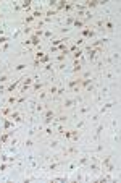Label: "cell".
<instances>
[{"instance_id": "15", "label": "cell", "mask_w": 121, "mask_h": 183, "mask_svg": "<svg viewBox=\"0 0 121 183\" xmlns=\"http://www.w3.org/2000/svg\"><path fill=\"white\" fill-rule=\"evenodd\" d=\"M82 70H84V66H82V63H81L79 60H74V62H73V73H74V75L82 73Z\"/></svg>"}, {"instance_id": "42", "label": "cell", "mask_w": 121, "mask_h": 183, "mask_svg": "<svg viewBox=\"0 0 121 183\" xmlns=\"http://www.w3.org/2000/svg\"><path fill=\"white\" fill-rule=\"evenodd\" d=\"M94 151H95L97 154H99V152H103V144H100V143H99V146H95Z\"/></svg>"}, {"instance_id": "23", "label": "cell", "mask_w": 121, "mask_h": 183, "mask_svg": "<svg viewBox=\"0 0 121 183\" xmlns=\"http://www.w3.org/2000/svg\"><path fill=\"white\" fill-rule=\"evenodd\" d=\"M65 93H66V86L60 84V86H58V89H56V94L53 96V99H60V97H62Z\"/></svg>"}, {"instance_id": "10", "label": "cell", "mask_w": 121, "mask_h": 183, "mask_svg": "<svg viewBox=\"0 0 121 183\" xmlns=\"http://www.w3.org/2000/svg\"><path fill=\"white\" fill-rule=\"evenodd\" d=\"M86 26H87V23L84 21L82 18H76V16H74V21H73L71 28H78V29L81 31V29H82V28H86Z\"/></svg>"}, {"instance_id": "34", "label": "cell", "mask_w": 121, "mask_h": 183, "mask_svg": "<svg viewBox=\"0 0 121 183\" xmlns=\"http://www.w3.org/2000/svg\"><path fill=\"white\" fill-rule=\"evenodd\" d=\"M47 63H50V54H45L42 58L39 60V65H47Z\"/></svg>"}, {"instance_id": "41", "label": "cell", "mask_w": 121, "mask_h": 183, "mask_svg": "<svg viewBox=\"0 0 121 183\" xmlns=\"http://www.w3.org/2000/svg\"><path fill=\"white\" fill-rule=\"evenodd\" d=\"M8 167H10V164H7V162H2V164H0V172H5Z\"/></svg>"}, {"instance_id": "2", "label": "cell", "mask_w": 121, "mask_h": 183, "mask_svg": "<svg viewBox=\"0 0 121 183\" xmlns=\"http://www.w3.org/2000/svg\"><path fill=\"white\" fill-rule=\"evenodd\" d=\"M79 152L78 146H76V143H68V144H65L63 148V156L65 157H76Z\"/></svg>"}, {"instance_id": "13", "label": "cell", "mask_w": 121, "mask_h": 183, "mask_svg": "<svg viewBox=\"0 0 121 183\" xmlns=\"http://www.w3.org/2000/svg\"><path fill=\"white\" fill-rule=\"evenodd\" d=\"M113 107H115V102H105V104H102V107H100L99 114H100V115L107 114L108 110H111V109H113Z\"/></svg>"}, {"instance_id": "45", "label": "cell", "mask_w": 121, "mask_h": 183, "mask_svg": "<svg viewBox=\"0 0 121 183\" xmlns=\"http://www.w3.org/2000/svg\"><path fill=\"white\" fill-rule=\"evenodd\" d=\"M58 52V47H50V54H56Z\"/></svg>"}, {"instance_id": "26", "label": "cell", "mask_w": 121, "mask_h": 183, "mask_svg": "<svg viewBox=\"0 0 121 183\" xmlns=\"http://www.w3.org/2000/svg\"><path fill=\"white\" fill-rule=\"evenodd\" d=\"M115 29V25H113V21H110V19H105V25H103V31H111Z\"/></svg>"}, {"instance_id": "14", "label": "cell", "mask_w": 121, "mask_h": 183, "mask_svg": "<svg viewBox=\"0 0 121 183\" xmlns=\"http://www.w3.org/2000/svg\"><path fill=\"white\" fill-rule=\"evenodd\" d=\"M63 165H65V161H55V162H52V164H48L47 170H50V172H55L56 169H60V167H63Z\"/></svg>"}, {"instance_id": "6", "label": "cell", "mask_w": 121, "mask_h": 183, "mask_svg": "<svg viewBox=\"0 0 121 183\" xmlns=\"http://www.w3.org/2000/svg\"><path fill=\"white\" fill-rule=\"evenodd\" d=\"M105 130V123L100 120L99 123H97V126H95V131H94V138L95 140H100V136H102V131Z\"/></svg>"}, {"instance_id": "43", "label": "cell", "mask_w": 121, "mask_h": 183, "mask_svg": "<svg viewBox=\"0 0 121 183\" xmlns=\"http://www.w3.org/2000/svg\"><path fill=\"white\" fill-rule=\"evenodd\" d=\"M8 157H10V156H7V154H2V156H0V161H2V162H8Z\"/></svg>"}, {"instance_id": "49", "label": "cell", "mask_w": 121, "mask_h": 183, "mask_svg": "<svg viewBox=\"0 0 121 183\" xmlns=\"http://www.w3.org/2000/svg\"><path fill=\"white\" fill-rule=\"evenodd\" d=\"M0 18H2V15H0Z\"/></svg>"}, {"instance_id": "7", "label": "cell", "mask_w": 121, "mask_h": 183, "mask_svg": "<svg viewBox=\"0 0 121 183\" xmlns=\"http://www.w3.org/2000/svg\"><path fill=\"white\" fill-rule=\"evenodd\" d=\"M89 161H91V156H82V157H79V159H76V167L78 169H81V167H86L89 164Z\"/></svg>"}, {"instance_id": "18", "label": "cell", "mask_w": 121, "mask_h": 183, "mask_svg": "<svg viewBox=\"0 0 121 183\" xmlns=\"http://www.w3.org/2000/svg\"><path fill=\"white\" fill-rule=\"evenodd\" d=\"M2 123H3V130H10L15 126V122L10 120V118H2Z\"/></svg>"}, {"instance_id": "38", "label": "cell", "mask_w": 121, "mask_h": 183, "mask_svg": "<svg viewBox=\"0 0 121 183\" xmlns=\"http://www.w3.org/2000/svg\"><path fill=\"white\" fill-rule=\"evenodd\" d=\"M44 71H47V73H53V65L52 63H47V65H44Z\"/></svg>"}, {"instance_id": "16", "label": "cell", "mask_w": 121, "mask_h": 183, "mask_svg": "<svg viewBox=\"0 0 121 183\" xmlns=\"http://www.w3.org/2000/svg\"><path fill=\"white\" fill-rule=\"evenodd\" d=\"M79 140H81V130L73 128L71 130V140H70V143H78Z\"/></svg>"}, {"instance_id": "40", "label": "cell", "mask_w": 121, "mask_h": 183, "mask_svg": "<svg viewBox=\"0 0 121 183\" xmlns=\"http://www.w3.org/2000/svg\"><path fill=\"white\" fill-rule=\"evenodd\" d=\"M8 41H11L8 36H2V37H0V46H3V44H8Z\"/></svg>"}, {"instance_id": "22", "label": "cell", "mask_w": 121, "mask_h": 183, "mask_svg": "<svg viewBox=\"0 0 121 183\" xmlns=\"http://www.w3.org/2000/svg\"><path fill=\"white\" fill-rule=\"evenodd\" d=\"M58 86L60 84H50V86H48L47 93H48V96H50V99H53V96L56 94V89H58Z\"/></svg>"}, {"instance_id": "35", "label": "cell", "mask_w": 121, "mask_h": 183, "mask_svg": "<svg viewBox=\"0 0 121 183\" xmlns=\"http://www.w3.org/2000/svg\"><path fill=\"white\" fill-rule=\"evenodd\" d=\"M48 146H50L52 149H56L60 146V141L58 140H50V141H48Z\"/></svg>"}, {"instance_id": "17", "label": "cell", "mask_w": 121, "mask_h": 183, "mask_svg": "<svg viewBox=\"0 0 121 183\" xmlns=\"http://www.w3.org/2000/svg\"><path fill=\"white\" fill-rule=\"evenodd\" d=\"M91 109H92V105L82 104V107H79V109H78V114L79 115H87V114H91Z\"/></svg>"}, {"instance_id": "39", "label": "cell", "mask_w": 121, "mask_h": 183, "mask_svg": "<svg viewBox=\"0 0 121 183\" xmlns=\"http://www.w3.org/2000/svg\"><path fill=\"white\" fill-rule=\"evenodd\" d=\"M63 138H65V140H66L68 143H70V140H71V130H68V128H66V131L63 133Z\"/></svg>"}, {"instance_id": "28", "label": "cell", "mask_w": 121, "mask_h": 183, "mask_svg": "<svg viewBox=\"0 0 121 183\" xmlns=\"http://www.w3.org/2000/svg\"><path fill=\"white\" fill-rule=\"evenodd\" d=\"M71 55H73V60H79V58L84 55V49H78L76 52H73Z\"/></svg>"}, {"instance_id": "9", "label": "cell", "mask_w": 121, "mask_h": 183, "mask_svg": "<svg viewBox=\"0 0 121 183\" xmlns=\"http://www.w3.org/2000/svg\"><path fill=\"white\" fill-rule=\"evenodd\" d=\"M18 97H19V93L16 91V93H13V94H10L7 99H5V104L7 105H15L16 104V101H18Z\"/></svg>"}, {"instance_id": "36", "label": "cell", "mask_w": 121, "mask_h": 183, "mask_svg": "<svg viewBox=\"0 0 121 183\" xmlns=\"http://www.w3.org/2000/svg\"><path fill=\"white\" fill-rule=\"evenodd\" d=\"M84 42H86V39H82V37H78V39H76L74 42H73V44H74V46L78 47V49H81V46H82Z\"/></svg>"}, {"instance_id": "21", "label": "cell", "mask_w": 121, "mask_h": 183, "mask_svg": "<svg viewBox=\"0 0 121 183\" xmlns=\"http://www.w3.org/2000/svg\"><path fill=\"white\" fill-rule=\"evenodd\" d=\"M19 7H21V10H24V11H31L32 10V2L31 0H26V2L19 3Z\"/></svg>"}, {"instance_id": "48", "label": "cell", "mask_w": 121, "mask_h": 183, "mask_svg": "<svg viewBox=\"0 0 121 183\" xmlns=\"http://www.w3.org/2000/svg\"><path fill=\"white\" fill-rule=\"evenodd\" d=\"M0 54H2V47H0Z\"/></svg>"}, {"instance_id": "30", "label": "cell", "mask_w": 121, "mask_h": 183, "mask_svg": "<svg viewBox=\"0 0 121 183\" xmlns=\"http://www.w3.org/2000/svg\"><path fill=\"white\" fill-rule=\"evenodd\" d=\"M26 68H27V65H26V63H18V65H15L13 71H15V73H19V71H24Z\"/></svg>"}, {"instance_id": "11", "label": "cell", "mask_w": 121, "mask_h": 183, "mask_svg": "<svg viewBox=\"0 0 121 183\" xmlns=\"http://www.w3.org/2000/svg\"><path fill=\"white\" fill-rule=\"evenodd\" d=\"M11 136H13V131H8V130L3 131V133H0V143H2V144H7Z\"/></svg>"}, {"instance_id": "5", "label": "cell", "mask_w": 121, "mask_h": 183, "mask_svg": "<svg viewBox=\"0 0 121 183\" xmlns=\"http://www.w3.org/2000/svg\"><path fill=\"white\" fill-rule=\"evenodd\" d=\"M52 123H53V125H66V123H68V115H65V114H56Z\"/></svg>"}, {"instance_id": "20", "label": "cell", "mask_w": 121, "mask_h": 183, "mask_svg": "<svg viewBox=\"0 0 121 183\" xmlns=\"http://www.w3.org/2000/svg\"><path fill=\"white\" fill-rule=\"evenodd\" d=\"M94 70H82V73H81V79H87V78H94Z\"/></svg>"}, {"instance_id": "47", "label": "cell", "mask_w": 121, "mask_h": 183, "mask_svg": "<svg viewBox=\"0 0 121 183\" xmlns=\"http://www.w3.org/2000/svg\"><path fill=\"white\" fill-rule=\"evenodd\" d=\"M2 146H3V144H2V143H0V151H2Z\"/></svg>"}, {"instance_id": "24", "label": "cell", "mask_w": 121, "mask_h": 183, "mask_svg": "<svg viewBox=\"0 0 121 183\" xmlns=\"http://www.w3.org/2000/svg\"><path fill=\"white\" fill-rule=\"evenodd\" d=\"M10 81V73L8 71H3V73H0V84H5V83Z\"/></svg>"}, {"instance_id": "27", "label": "cell", "mask_w": 121, "mask_h": 183, "mask_svg": "<svg viewBox=\"0 0 121 183\" xmlns=\"http://www.w3.org/2000/svg\"><path fill=\"white\" fill-rule=\"evenodd\" d=\"M21 29H23V34L27 36V37L34 33V26H24V28H21Z\"/></svg>"}, {"instance_id": "33", "label": "cell", "mask_w": 121, "mask_h": 183, "mask_svg": "<svg viewBox=\"0 0 121 183\" xmlns=\"http://www.w3.org/2000/svg\"><path fill=\"white\" fill-rule=\"evenodd\" d=\"M84 126H86V118H81V120H78V122H76L74 128H76V130H82Z\"/></svg>"}, {"instance_id": "1", "label": "cell", "mask_w": 121, "mask_h": 183, "mask_svg": "<svg viewBox=\"0 0 121 183\" xmlns=\"http://www.w3.org/2000/svg\"><path fill=\"white\" fill-rule=\"evenodd\" d=\"M81 102H82V96H74V97H68L60 104V110H70V109H74L78 107Z\"/></svg>"}, {"instance_id": "32", "label": "cell", "mask_w": 121, "mask_h": 183, "mask_svg": "<svg viewBox=\"0 0 121 183\" xmlns=\"http://www.w3.org/2000/svg\"><path fill=\"white\" fill-rule=\"evenodd\" d=\"M34 144H36V138L34 136H29L26 141H24V146H26V148H32Z\"/></svg>"}, {"instance_id": "37", "label": "cell", "mask_w": 121, "mask_h": 183, "mask_svg": "<svg viewBox=\"0 0 121 183\" xmlns=\"http://www.w3.org/2000/svg\"><path fill=\"white\" fill-rule=\"evenodd\" d=\"M73 8H74V3H73V2H66V5H65L63 11H71Z\"/></svg>"}, {"instance_id": "4", "label": "cell", "mask_w": 121, "mask_h": 183, "mask_svg": "<svg viewBox=\"0 0 121 183\" xmlns=\"http://www.w3.org/2000/svg\"><path fill=\"white\" fill-rule=\"evenodd\" d=\"M45 84H47L45 81H40V79H37V81H34V83H32V86H31V91H32V93H34V94H37L39 91L45 89Z\"/></svg>"}, {"instance_id": "25", "label": "cell", "mask_w": 121, "mask_h": 183, "mask_svg": "<svg viewBox=\"0 0 121 183\" xmlns=\"http://www.w3.org/2000/svg\"><path fill=\"white\" fill-rule=\"evenodd\" d=\"M44 134H45V136H53V134H55V128L52 125H47L45 128H44Z\"/></svg>"}, {"instance_id": "8", "label": "cell", "mask_w": 121, "mask_h": 183, "mask_svg": "<svg viewBox=\"0 0 121 183\" xmlns=\"http://www.w3.org/2000/svg\"><path fill=\"white\" fill-rule=\"evenodd\" d=\"M36 97H37V102H47L48 99H50V96H48V93H47V89L39 91V93L36 94Z\"/></svg>"}, {"instance_id": "44", "label": "cell", "mask_w": 121, "mask_h": 183, "mask_svg": "<svg viewBox=\"0 0 121 183\" xmlns=\"http://www.w3.org/2000/svg\"><path fill=\"white\" fill-rule=\"evenodd\" d=\"M31 46V41L29 39H26V41H23V47H29Z\"/></svg>"}, {"instance_id": "3", "label": "cell", "mask_w": 121, "mask_h": 183, "mask_svg": "<svg viewBox=\"0 0 121 183\" xmlns=\"http://www.w3.org/2000/svg\"><path fill=\"white\" fill-rule=\"evenodd\" d=\"M97 34V31L94 29V28L92 26H86V28H82V29H81V36L79 37H82V39H91V37H94V36Z\"/></svg>"}, {"instance_id": "46", "label": "cell", "mask_w": 121, "mask_h": 183, "mask_svg": "<svg viewBox=\"0 0 121 183\" xmlns=\"http://www.w3.org/2000/svg\"><path fill=\"white\" fill-rule=\"evenodd\" d=\"M68 31H70V28L65 26V28H62V29H60V33H68Z\"/></svg>"}, {"instance_id": "12", "label": "cell", "mask_w": 121, "mask_h": 183, "mask_svg": "<svg viewBox=\"0 0 121 183\" xmlns=\"http://www.w3.org/2000/svg\"><path fill=\"white\" fill-rule=\"evenodd\" d=\"M11 112H13V105H5V107H2V109H0V117L8 118Z\"/></svg>"}, {"instance_id": "29", "label": "cell", "mask_w": 121, "mask_h": 183, "mask_svg": "<svg viewBox=\"0 0 121 183\" xmlns=\"http://www.w3.org/2000/svg\"><path fill=\"white\" fill-rule=\"evenodd\" d=\"M44 39H55V33L53 31H50V29H44V36H42Z\"/></svg>"}, {"instance_id": "31", "label": "cell", "mask_w": 121, "mask_h": 183, "mask_svg": "<svg viewBox=\"0 0 121 183\" xmlns=\"http://www.w3.org/2000/svg\"><path fill=\"white\" fill-rule=\"evenodd\" d=\"M65 131H66V126H65V125H56V126H55V133L60 134V136H63Z\"/></svg>"}, {"instance_id": "19", "label": "cell", "mask_w": 121, "mask_h": 183, "mask_svg": "<svg viewBox=\"0 0 121 183\" xmlns=\"http://www.w3.org/2000/svg\"><path fill=\"white\" fill-rule=\"evenodd\" d=\"M23 25H24V26H31V25L34 26V25H36V19L32 18V15H27V16L23 18Z\"/></svg>"}]
</instances>
